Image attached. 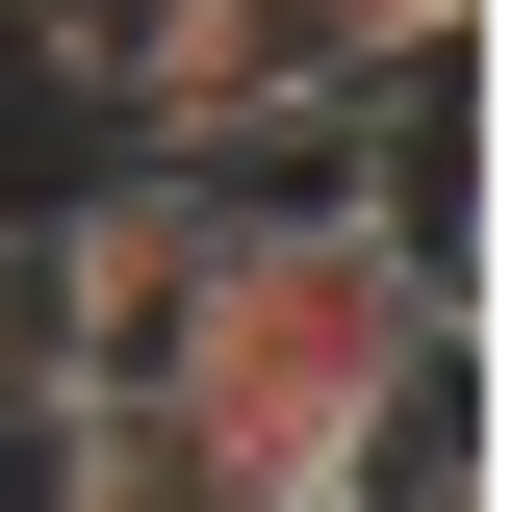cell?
Segmentation results:
<instances>
[{"instance_id":"2","label":"cell","mask_w":512,"mask_h":512,"mask_svg":"<svg viewBox=\"0 0 512 512\" xmlns=\"http://www.w3.org/2000/svg\"><path fill=\"white\" fill-rule=\"evenodd\" d=\"M384 103V0H154L128 26V128L180 180H333Z\"/></svg>"},{"instance_id":"5","label":"cell","mask_w":512,"mask_h":512,"mask_svg":"<svg viewBox=\"0 0 512 512\" xmlns=\"http://www.w3.org/2000/svg\"><path fill=\"white\" fill-rule=\"evenodd\" d=\"M461 26H487V0H384V52H461Z\"/></svg>"},{"instance_id":"4","label":"cell","mask_w":512,"mask_h":512,"mask_svg":"<svg viewBox=\"0 0 512 512\" xmlns=\"http://www.w3.org/2000/svg\"><path fill=\"white\" fill-rule=\"evenodd\" d=\"M26 436H52V512H256L180 436V384H26Z\"/></svg>"},{"instance_id":"3","label":"cell","mask_w":512,"mask_h":512,"mask_svg":"<svg viewBox=\"0 0 512 512\" xmlns=\"http://www.w3.org/2000/svg\"><path fill=\"white\" fill-rule=\"evenodd\" d=\"M205 256H231V180L103 154L77 205H26V359H52V384H154L180 308H205Z\"/></svg>"},{"instance_id":"1","label":"cell","mask_w":512,"mask_h":512,"mask_svg":"<svg viewBox=\"0 0 512 512\" xmlns=\"http://www.w3.org/2000/svg\"><path fill=\"white\" fill-rule=\"evenodd\" d=\"M154 384H180V436L231 461L256 512H359V461L461 384V256L384 231L359 180H308V205L231 180V256H205V308H180Z\"/></svg>"}]
</instances>
